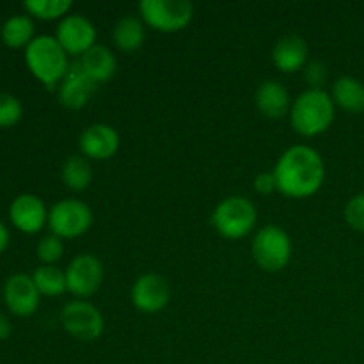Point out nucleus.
Returning <instances> with one entry per match:
<instances>
[{
  "mask_svg": "<svg viewBox=\"0 0 364 364\" xmlns=\"http://www.w3.org/2000/svg\"><path fill=\"white\" fill-rule=\"evenodd\" d=\"M277 192L291 199L315 196L326 181V162L315 148L295 144L277 159L272 169Z\"/></svg>",
  "mask_w": 364,
  "mask_h": 364,
  "instance_id": "f257e3e1",
  "label": "nucleus"
},
{
  "mask_svg": "<svg viewBox=\"0 0 364 364\" xmlns=\"http://www.w3.org/2000/svg\"><path fill=\"white\" fill-rule=\"evenodd\" d=\"M336 116L331 92L326 89H306L291 103L288 117L295 134L302 137H318L326 134Z\"/></svg>",
  "mask_w": 364,
  "mask_h": 364,
  "instance_id": "f03ea898",
  "label": "nucleus"
},
{
  "mask_svg": "<svg viewBox=\"0 0 364 364\" xmlns=\"http://www.w3.org/2000/svg\"><path fill=\"white\" fill-rule=\"evenodd\" d=\"M25 64L36 80L46 87H59L70 70V55L60 46L55 36H36L34 41L25 48Z\"/></svg>",
  "mask_w": 364,
  "mask_h": 364,
  "instance_id": "7ed1b4c3",
  "label": "nucleus"
},
{
  "mask_svg": "<svg viewBox=\"0 0 364 364\" xmlns=\"http://www.w3.org/2000/svg\"><path fill=\"white\" fill-rule=\"evenodd\" d=\"M258 223V210L251 199L244 196H230L215 206L212 226L228 240H240L252 233Z\"/></svg>",
  "mask_w": 364,
  "mask_h": 364,
  "instance_id": "20e7f679",
  "label": "nucleus"
},
{
  "mask_svg": "<svg viewBox=\"0 0 364 364\" xmlns=\"http://www.w3.org/2000/svg\"><path fill=\"white\" fill-rule=\"evenodd\" d=\"M291 238L277 224H267L256 231L251 244L252 259L262 270L270 274L287 269L291 259Z\"/></svg>",
  "mask_w": 364,
  "mask_h": 364,
  "instance_id": "39448f33",
  "label": "nucleus"
},
{
  "mask_svg": "<svg viewBox=\"0 0 364 364\" xmlns=\"http://www.w3.org/2000/svg\"><path fill=\"white\" fill-rule=\"evenodd\" d=\"M139 13L146 27L162 34H176L191 25L194 6L188 0H142Z\"/></svg>",
  "mask_w": 364,
  "mask_h": 364,
  "instance_id": "423d86ee",
  "label": "nucleus"
},
{
  "mask_svg": "<svg viewBox=\"0 0 364 364\" xmlns=\"http://www.w3.org/2000/svg\"><path fill=\"white\" fill-rule=\"evenodd\" d=\"M92 210L80 199L66 198L48 210V230L63 240H71L87 233L92 226Z\"/></svg>",
  "mask_w": 364,
  "mask_h": 364,
  "instance_id": "0eeeda50",
  "label": "nucleus"
},
{
  "mask_svg": "<svg viewBox=\"0 0 364 364\" xmlns=\"http://www.w3.org/2000/svg\"><path fill=\"white\" fill-rule=\"evenodd\" d=\"M60 326L71 338L91 343L102 338L105 331V318L92 302L75 299L60 309Z\"/></svg>",
  "mask_w": 364,
  "mask_h": 364,
  "instance_id": "6e6552de",
  "label": "nucleus"
},
{
  "mask_svg": "<svg viewBox=\"0 0 364 364\" xmlns=\"http://www.w3.org/2000/svg\"><path fill=\"white\" fill-rule=\"evenodd\" d=\"M64 274H66L68 291L73 297L85 301L102 288L105 270H103V263L95 255L84 252V255H77L68 263Z\"/></svg>",
  "mask_w": 364,
  "mask_h": 364,
  "instance_id": "1a4fd4ad",
  "label": "nucleus"
},
{
  "mask_svg": "<svg viewBox=\"0 0 364 364\" xmlns=\"http://www.w3.org/2000/svg\"><path fill=\"white\" fill-rule=\"evenodd\" d=\"M96 27L84 14H68L59 21L55 39L60 43L70 57H82L96 43Z\"/></svg>",
  "mask_w": 364,
  "mask_h": 364,
  "instance_id": "9d476101",
  "label": "nucleus"
},
{
  "mask_svg": "<svg viewBox=\"0 0 364 364\" xmlns=\"http://www.w3.org/2000/svg\"><path fill=\"white\" fill-rule=\"evenodd\" d=\"M132 304L144 315H155L167 308L171 301V287L159 274H142L132 287Z\"/></svg>",
  "mask_w": 364,
  "mask_h": 364,
  "instance_id": "9b49d317",
  "label": "nucleus"
},
{
  "mask_svg": "<svg viewBox=\"0 0 364 364\" xmlns=\"http://www.w3.org/2000/svg\"><path fill=\"white\" fill-rule=\"evenodd\" d=\"M4 302L13 315L27 318L39 308L41 294L36 288L32 276L27 274H13L4 284Z\"/></svg>",
  "mask_w": 364,
  "mask_h": 364,
  "instance_id": "f8f14e48",
  "label": "nucleus"
},
{
  "mask_svg": "<svg viewBox=\"0 0 364 364\" xmlns=\"http://www.w3.org/2000/svg\"><path fill=\"white\" fill-rule=\"evenodd\" d=\"M119 134L116 128L107 123L89 124L78 139L80 155H84L87 160H98V162L112 159L119 149Z\"/></svg>",
  "mask_w": 364,
  "mask_h": 364,
  "instance_id": "ddd939ff",
  "label": "nucleus"
},
{
  "mask_svg": "<svg viewBox=\"0 0 364 364\" xmlns=\"http://www.w3.org/2000/svg\"><path fill=\"white\" fill-rule=\"evenodd\" d=\"M11 224L25 235H36L48 224V208L36 194H20L9 206Z\"/></svg>",
  "mask_w": 364,
  "mask_h": 364,
  "instance_id": "4468645a",
  "label": "nucleus"
},
{
  "mask_svg": "<svg viewBox=\"0 0 364 364\" xmlns=\"http://www.w3.org/2000/svg\"><path fill=\"white\" fill-rule=\"evenodd\" d=\"M96 89H98V85L87 77L80 64L75 60V63H71L66 77L57 87V96H59V102L64 109L80 110L91 102Z\"/></svg>",
  "mask_w": 364,
  "mask_h": 364,
  "instance_id": "2eb2a0df",
  "label": "nucleus"
},
{
  "mask_svg": "<svg viewBox=\"0 0 364 364\" xmlns=\"http://www.w3.org/2000/svg\"><path fill=\"white\" fill-rule=\"evenodd\" d=\"M272 63L283 73L291 75L302 71L309 63V48L304 38L288 34L277 39L272 48Z\"/></svg>",
  "mask_w": 364,
  "mask_h": 364,
  "instance_id": "dca6fc26",
  "label": "nucleus"
},
{
  "mask_svg": "<svg viewBox=\"0 0 364 364\" xmlns=\"http://www.w3.org/2000/svg\"><path fill=\"white\" fill-rule=\"evenodd\" d=\"M255 103L256 109L269 119H281V117L288 116L291 109V100L288 89L281 84L279 80H269L262 82L255 92Z\"/></svg>",
  "mask_w": 364,
  "mask_h": 364,
  "instance_id": "f3484780",
  "label": "nucleus"
},
{
  "mask_svg": "<svg viewBox=\"0 0 364 364\" xmlns=\"http://www.w3.org/2000/svg\"><path fill=\"white\" fill-rule=\"evenodd\" d=\"M82 70L87 73V77L95 82L96 85L105 84L116 75L117 59L112 50L105 45H95L91 50L78 57L77 60Z\"/></svg>",
  "mask_w": 364,
  "mask_h": 364,
  "instance_id": "a211bd4d",
  "label": "nucleus"
},
{
  "mask_svg": "<svg viewBox=\"0 0 364 364\" xmlns=\"http://www.w3.org/2000/svg\"><path fill=\"white\" fill-rule=\"evenodd\" d=\"M331 98L345 112L361 114L364 112V82L354 77H340L333 84Z\"/></svg>",
  "mask_w": 364,
  "mask_h": 364,
  "instance_id": "6ab92c4d",
  "label": "nucleus"
},
{
  "mask_svg": "<svg viewBox=\"0 0 364 364\" xmlns=\"http://www.w3.org/2000/svg\"><path fill=\"white\" fill-rule=\"evenodd\" d=\"M114 46L121 52H135L146 41V25L137 16H123L112 28Z\"/></svg>",
  "mask_w": 364,
  "mask_h": 364,
  "instance_id": "aec40b11",
  "label": "nucleus"
},
{
  "mask_svg": "<svg viewBox=\"0 0 364 364\" xmlns=\"http://www.w3.org/2000/svg\"><path fill=\"white\" fill-rule=\"evenodd\" d=\"M34 21L28 14H14L4 21L2 28H0V38L7 48H27L34 41Z\"/></svg>",
  "mask_w": 364,
  "mask_h": 364,
  "instance_id": "412c9836",
  "label": "nucleus"
},
{
  "mask_svg": "<svg viewBox=\"0 0 364 364\" xmlns=\"http://www.w3.org/2000/svg\"><path fill=\"white\" fill-rule=\"evenodd\" d=\"M63 183L73 192H84L92 183V166L91 160L84 155H71L64 160L60 169Z\"/></svg>",
  "mask_w": 364,
  "mask_h": 364,
  "instance_id": "4be33fe9",
  "label": "nucleus"
},
{
  "mask_svg": "<svg viewBox=\"0 0 364 364\" xmlns=\"http://www.w3.org/2000/svg\"><path fill=\"white\" fill-rule=\"evenodd\" d=\"M36 288L41 297H59L66 294V274L55 265H41L32 274Z\"/></svg>",
  "mask_w": 364,
  "mask_h": 364,
  "instance_id": "5701e85b",
  "label": "nucleus"
},
{
  "mask_svg": "<svg viewBox=\"0 0 364 364\" xmlns=\"http://www.w3.org/2000/svg\"><path fill=\"white\" fill-rule=\"evenodd\" d=\"M71 6L73 4L70 0H27L23 4V9L31 18H38V20L52 21V20H63L68 16Z\"/></svg>",
  "mask_w": 364,
  "mask_h": 364,
  "instance_id": "b1692460",
  "label": "nucleus"
},
{
  "mask_svg": "<svg viewBox=\"0 0 364 364\" xmlns=\"http://www.w3.org/2000/svg\"><path fill=\"white\" fill-rule=\"evenodd\" d=\"M36 255L43 265H55L64 255V242L63 238L55 237V235H46L36 245Z\"/></svg>",
  "mask_w": 364,
  "mask_h": 364,
  "instance_id": "393cba45",
  "label": "nucleus"
},
{
  "mask_svg": "<svg viewBox=\"0 0 364 364\" xmlns=\"http://www.w3.org/2000/svg\"><path fill=\"white\" fill-rule=\"evenodd\" d=\"M23 116V107L16 96L9 92H0V128H11L20 123Z\"/></svg>",
  "mask_w": 364,
  "mask_h": 364,
  "instance_id": "a878e982",
  "label": "nucleus"
},
{
  "mask_svg": "<svg viewBox=\"0 0 364 364\" xmlns=\"http://www.w3.org/2000/svg\"><path fill=\"white\" fill-rule=\"evenodd\" d=\"M343 215L352 230L364 233V192L348 199Z\"/></svg>",
  "mask_w": 364,
  "mask_h": 364,
  "instance_id": "bb28decb",
  "label": "nucleus"
},
{
  "mask_svg": "<svg viewBox=\"0 0 364 364\" xmlns=\"http://www.w3.org/2000/svg\"><path fill=\"white\" fill-rule=\"evenodd\" d=\"M302 71H304L306 84L309 85L308 89H323L327 78H329V70L320 60H309Z\"/></svg>",
  "mask_w": 364,
  "mask_h": 364,
  "instance_id": "cd10ccee",
  "label": "nucleus"
},
{
  "mask_svg": "<svg viewBox=\"0 0 364 364\" xmlns=\"http://www.w3.org/2000/svg\"><path fill=\"white\" fill-rule=\"evenodd\" d=\"M252 187L258 194L267 196V194H272V192L277 191V183H276V176H274L272 171H263V173L256 174L255 181H252Z\"/></svg>",
  "mask_w": 364,
  "mask_h": 364,
  "instance_id": "c85d7f7f",
  "label": "nucleus"
},
{
  "mask_svg": "<svg viewBox=\"0 0 364 364\" xmlns=\"http://www.w3.org/2000/svg\"><path fill=\"white\" fill-rule=\"evenodd\" d=\"M11 331H13V327H11L9 318L4 313H0V341L7 340L11 336Z\"/></svg>",
  "mask_w": 364,
  "mask_h": 364,
  "instance_id": "c756f323",
  "label": "nucleus"
},
{
  "mask_svg": "<svg viewBox=\"0 0 364 364\" xmlns=\"http://www.w3.org/2000/svg\"><path fill=\"white\" fill-rule=\"evenodd\" d=\"M9 245V230L6 228V224L0 223V255L7 249Z\"/></svg>",
  "mask_w": 364,
  "mask_h": 364,
  "instance_id": "7c9ffc66",
  "label": "nucleus"
}]
</instances>
